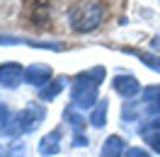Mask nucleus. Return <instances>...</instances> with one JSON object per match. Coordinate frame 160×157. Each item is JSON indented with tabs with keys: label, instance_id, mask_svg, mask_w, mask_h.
<instances>
[{
	"label": "nucleus",
	"instance_id": "f257e3e1",
	"mask_svg": "<svg viewBox=\"0 0 160 157\" xmlns=\"http://www.w3.org/2000/svg\"><path fill=\"white\" fill-rule=\"evenodd\" d=\"M102 78H104V68H90L80 73L73 85V107L75 109H90L97 102V87H100Z\"/></svg>",
	"mask_w": 160,
	"mask_h": 157
},
{
	"label": "nucleus",
	"instance_id": "f03ea898",
	"mask_svg": "<svg viewBox=\"0 0 160 157\" xmlns=\"http://www.w3.org/2000/svg\"><path fill=\"white\" fill-rule=\"evenodd\" d=\"M44 116H46V111H44L39 104H29V107H24L20 114H15V116L2 126V133H5V136L32 133V131L41 123V118H44Z\"/></svg>",
	"mask_w": 160,
	"mask_h": 157
},
{
	"label": "nucleus",
	"instance_id": "7ed1b4c3",
	"mask_svg": "<svg viewBox=\"0 0 160 157\" xmlns=\"http://www.w3.org/2000/svg\"><path fill=\"white\" fill-rule=\"evenodd\" d=\"M102 17H104V7L100 2H82L70 10V24L75 31H92L100 27Z\"/></svg>",
	"mask_w": 160,
	"mask_h": 157
},
{
	"label": "nucleus",
	"instance_id": "20e7f679",
	"mask_svg": "<svg viewBox=\"0 0 160 157\" xmlns=\"http://www.w3.org/2000/svg\"><path fill=\"white\" fill-rule=\"evenodd\" d=\"M22 80H24V70L20 63H0V85L2 87H17Z\"/></svg>",
	"mask_w": 160,
	"mask_h": 157
},
{
	"label": "nucleus",
	"instance_id": "39448f33",
	"mask_svg": "<svg viewBox=\"0 0 160 157\" xmlns=\"http://www.w3.org/2000/svg\"><path fill=\"white\" fill-rule=\"evenodd\" d=\"M51 78V68L49 65H41V63H34L29 68L24 70V82L29 85H37V87H44Z\"/></svg>",
	"mask_w": 160,
	"mask_h": 157
},
{
	"label": "nucleus",
	"instance_id": "423d86ee",
	"mask_svg": "<svg viewBox=\"0 0 160 157\" xmlns=\"http://www.w3.org/2000/svg\"><path fill=\"white\" fill-rule=\"evenodd\" d=\"M114 89L119 92V97L131 99V97L138 94L141 85H138V80L131 78V75H117V78H114Z\"/></svg>",
	"mask_w": 160,
	"mask_h": 157
},
{
	"label": "nucleus",
	"instance_id": "0eeeda50",
	"mask_svg": "<svg viewBox=\"0 0 160 157\" xmlns=\"http://www.w3.org/2000/svg\"><path fill=\"white\" fill-rule=\"evenodd\" d=\"M58 150H61V128H56L39 140V155L49 157V155H56Z\"/></svg>",
	"mask_w": 160,
	"mask_h": 157
},
{
	"label": "nucleus",
	"instance_id": "6e6552de",
	"mask_svg": "<svg viewBox=\"0 0 160 157\" xmlns=\"http://www.w3.org/2000/svg\"><path fill=\"white\" fill-rule=\"evenodd\" d=\"M126 152V140L121 136H109L104 140V145H102V157H119Z\"/></svg>",
	"mask_w": 160,
	"mask_h": 157
},
{
	"label": "nucleus",
	"instance_id": "1a4fd4ad",
	"mask_svg": "<svg viewBox=\"0 0 160 157\" xmlns=\"http://www.w3.org/2000/svg\"><path fill=\"white\" fill-rule=\"evenodd\" d=\"M143 104L150 116H160V87H148L143 92Z\"/></svg>",
	"mask_w": 160,
	"mask_h": 157
},
{
	"label": "nucleus",
	"instance_id": "9d476101",
	"mask_svg": "<svg viewBox=\"0 0 160 157\" xmlns=\"http://www.w3.org/2000/svg\"><path fill=\"white\" fill-rule=\"evenodd\" d=\"M63 87H66V80H63V78H56V80H51V82H46V85L41 87V92H39L41 102H51V99H56L61 92H63Z\"/></svg>",
	"mask_w": 160,
	"mask_h": 157
},
{
	"label": "nucleus",
	"instance_id": "9b49d317",
	"mask_svg": "<svg viewBox=\"0 0 160 157\" xmlns=\"http://www.w3.org/2000/svg\"><path fill=\"white\" fill-rule=\"evenodd\" d=\"M107 109H109L107 99H100V104L92 109V114H90V123H92L95 128H102L104 123H107Z\"/></svg>",
	"mask_w": 160,
	"mask_h": 157
},
{
	"label": "nucleus",
	"instance_id": "f8f14e48",
	"mask_svg": "<svg viewBox=\"0 0 160 157\" xmlns=\"http://www.w3.org/2000/svg\"><path fill=\"white\" fill-rule=\"evenodd\" d=\"M29 22L34 24V27H46V22H49V5L32 7V12H29Z\"/></svg>",
	"mask_w": 160,
	"mask_h": 157
},
{
	"label": "nucleus",
	"instance_id": "ddd939ff",
	"mask_svg": "<svg viewBox=\"0 0 160 157\" xmlns=\"http://www.w3.org/2000/svg\"><path fill=\"white\" fill-rule=\"evenodd\" d=\"M129 53H131V56H136L138 60H143V63H146L150 70H158V73H160V58H158V56L146 53V51H129Z\"/></svg>",
	"mask_w": 160,
	"mask_h": 157
},
{
	"label": "nucleus",
	"instance_id": "4468645a",
	"mask_svg": "<svg viewBox=\"0 0 160 157\" xmlns=\"http://www.w3.org/2000/svg\"><path fill=\"white\" fill-rule=\"evenodd\" d=\"M66 121H68L73 128H82V121H85V118L80 116V114H75V107H70V109H66Z\"/></svg>",
	"mask_w": 160,
	"mask_h": 157
},
{
	"label": "nucleus",
	"instance_id": "2eb2a0df",
	"mask_svg": "<svg viewBox=\"0 0 160 157\" xmlns=\"http://www.w3.org/2000/svg\"><path fill=\"white\" fill-rule=\"evenodd\" d=\"M0 157H24V143H15V145H10Z\"/></svg>",
	"mask_w": 160,
	"mask_h": 157
},
{
	"label": "nucleus",
	"instance_id": "dca6fc26",
	"mask_svg": "<svg viewBox=\"0 0 160 157\" xmlns=\"http://www.w3.org/2000/svg\"><path fill=\"white\" fill-rule=\"evenodd\" d=\"M146 140H148V145L155 150V152H160V131H153V133H146Z\"/></svg>",
	"mask_w": 160,
	"mask_h": 157
},
{
	"label": "nucleus",
	"instance_id": "f3484780",
	"mask_svg": "<svg viewBox=\"0 0 160 157\" xmlns=\"http://www.w3.org/2000/svg\"><path fill=\"white\" fill-rule=\"evenodd\" d=\"M126 157H150L146 150H141V147H129L126 150Z\"/></svg>",
	"mask_w": 160,
	"mask_h": 157
},
{
	"label": "nucleus",
	"instance_id": "a211bd4d",
	"mask_svg": "<svg viewBox=\"0 0 160 157\" xmlns=\"http://www.w3.org/2000/svg\"><path fill=\"white\" fill-rule=\"evenodd\" d=\"M73 145H75V147H85V145H88V138L82 136V133H75V140H73Z\"/></svg>",
	"mask_w": 160,
	"mask_h": 157
},
{
	"label": "nucleus",
	"instance_id": "6ab92c4d",
	"mask_svg": "<svg viewBox=\"0 0 160 157\" xmlns=\"http://www.w3.org/2000/svg\"><path fill=\"white\" fill-rule=\"evenodd\" d=\"M22 2H24V5L32 10V7H41V5H46L49 0H22Z\"/></svg>",
	"mask_w": 160,
	"mask_h": 157
},
{
	"label": "nucleus",
	"instance_id": "aec40b11",
	"mask_svg": "<svg viewBox=\"0 0 160 157\" xmlns=\"http://www.w3.org/2000/svg\"><path fill=\"white\" fill-rule=\"evenodd\" d=\"M5 116H8V109L0 104V123H2V126H5Z\"/></svg>",
	"mask_w": 160,
	"mask_h": 157
},
{
	"label": "nucleus",
	"instance_id": "412c9836",
	"mask_svg": "<svg viewBox=\"0 0 160 157\" xmlns=\"http://www.w3.org/2000/svg\"><path fill=\"white\" fill-rule=\"evenodd\" d=\"M153 49H155V51H160V34L155 36V39H153Z\"/></svg>",
	"mask_w": 160,
	"mask_h": 157
}]
</instances>
